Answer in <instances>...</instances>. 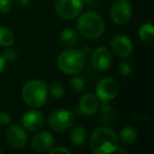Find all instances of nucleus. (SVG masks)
Returning <instances> with one entry per match:
<instances>
[{
  "label": "nucleus",
  "mask_w": 154,
  "mask_h": 154,
  "mask_svg": "<svg viewBox=\"0 0 154 154\" xmlns=\"http://www.w3.org/2000/svg\"><path fill=\"white\" fill-rule=\"evenodd\" d=\"M68 84L70 89L72 91H74V92H82L85 89V80L82 77L72 75V77L69 79Z\"/></svg>",
  "instance_id": "412c9836"
},
{
  "label": "nucleus",
  "mask_w": 154,
  "mask_h": 154,
  "mask_svg": "<svg viewBox=\"0 0 154 154\" xmlns=\"http://www.w3.org/2000/svg\"><path fill=\"white\" fill-rule=\"evenodd\" d=\"M82 0H56L55 12L60 18L72 20L78 17L84 9Z\"/></svg>",
  "instance_id": "423d86ee"
},
{
  "label": "nucleus",
  "mask_w": 154,
  "mask_h": 154,
  "mask_svg": "<svg viewBox=\"0 0 154 154\" xmlns=\"http://www.w3.org/2000/svg\"><path fill=\"white\" fill-rule=\"evenodd\" d=\"M14 1H15L19 7H26V5H29V2H30L31 0H14Z\"/></svg>",
  "instance_id": "c85d7f7f"
},
{
  "label": "nucleus",
  "mask_w": 154,
  "mask_h": 154,
  "mask_svg": "<svg viewBox=\"0 0 154 154\" xmlns=\"http://www.w3.org/2000/svg\"><path fill=\"white\" fill-rule=\"evenodd\" d=\"M75 122V114L66 109H57L49 116L48 124L55 132H66L73 127Z\"/></svg>",
  "instance_id": "39448f33"
},
{
  "label": "nucleus",
  "mask_w": 154,
  "mask_h": 154,
  "mask_svg": "<svg viewBox=\"0 0 154 154\" xmlns=\"http://www.w3.org/2000/svg\"><path fill=\"white\" fill-rule=\"evenodd\" d=\"M86 66V56L80 50L66 49L59 54L57 58V66L61 73L66 75H76L84 70Z\"/></svg>",
  "instance_id": "20e7f679"
},
{
  "label": "nucleus",
  "mask_w": 154,
  "mask_h": 154,
  "mask_svg": "<svg viewBox=\"0 0 154 154\" xmlns=\"http://www.w3.org/2000/svg\"><path fill=\"white\" fill-rule=\"evenodd\" d=\"M99 110V122L103 126H110L116 119V113L114 109L111 107L109 101H101L98 106Z\"/></svg>",
  "instance_id": "dca6fc26"
},
{
  "label": "nucleus",
  "mask_w": 154,
  "mask_h": 154,
  "mask_svg": "<svg viewBox=\"0 0 154 154\" xmlns=\"http://www.w3.org/2000/svg\"><path fill=\"white\" fill-rule=\"evenodd\" d=\"M12 7H13L12 0H0V13H9Z\"/></svg>",
  "instance_id": "393cba45"
},
{
  "label": "nucleus",
  "mask_w": 154,
  "mask_h": 154,
  "mask_svg": "<svg viewBox=\"0 0 154 154\" xmlns=\"http://www.w3.org/2000/svg\"><path fill=\"white\" fill-rule=\"evenodd\" d=\"M99 99L97 96L92 93H87V94L82 95L79 99V103H78V111L79 114H84V115H93L97 112L99 106Z\"/></svg>",
  "instance_id": "4468645a"
},
{
  "label": "nucleus",
  "mask_w": 154,
  "mask_h": 154,
  "mask_svg": "<svg viewBox=\"0 0 154 154\" xmlns=\"http://www.w3.org/2000/svg\"><path fill=\"white\" fill-rule=\"evenodd\" d=\"M11 122V116L5 111H0V126H7Z\"/></svg>",
  "instance_id": "bb28decb"
},
{
  "label": "nucleus",
  "mask_w": 154,
  "mask_h": 154,
  "mask_svg": "<svg viewBox=\"0 0 154 154\" xmlns=\"http://www.w3.org/2000/svg\"><path fill=\"white\" fill-rule=\"evenodd\" d=\"M133 66L129 60L124 59L118 63L117 66V73L122 77H128L132 74Z\"/></svg>",
  "instance_id": "5701e85b"
},
{
  "label": "nucleus",
  "mask_w": 154,
  "mask_h": 154,
  "mask_svg": "<svg viewBox=\"0 0 154 154\" xmlns=\"http://www.w3.org/2000/svg\"><path fill=\"white\" fill-rule=\"evenodd\" d=\"M5 66H7V61L3 58L2 54H0V74L3 72V70L5 69Z\"/></svg>",
  "instance_id": "cd10ccee"
},
{
  "label": "nucleus",
  "mask_w": 154,
  "mask_h": 154,
  "mask_svg": "<svg viewBox=\"0 0 154 154\" xmlns=\"http://www.w3.org/2000/svg\"><path fill=\"white\" fill-rule=\"evenodd\" d=\"M137 136H138V133H137L136 128L134 126L128 125L120 130L119 134H118V139L124 146H129L136 140Z\"/></svg>",
  "instance_id": "f3484780"
},
{
  "label": "nucleus",
  "mask_w": 154,
  "mask_h": 154,
  "mask_svg": "<svg viewBox=\"0 0 154 154\" xmlns=\"http://www.w3.org/2000/svg\"><path fill=\"white\" fill-rule=\"evenodd\" d=\"M14 41H15L14 33L7 26H0V47H12V45H14Z\"/></svg>",
  "instance_id": "aec40b11"
},
{
  "label": "nucleus",
  "mask_w": 154,
  "mask_h": 154,
  "mask_svg": "<svg viewBox=\"0 0 154 154\" xmlns=\"http://www.w3.org/2000/svg\"><path fill=\"white\" fill-rule=\"evenodd\" d=\"M84 5H95L98 0H82Z\"/></svg>",
  "instance_id": "c756f323"
},
{
  "label": "nucleus",
  "mask_w": 154,
  "mask_h": 154,
  "mask_svg": "<svg viewBox=\"0 0 154 154\" xmlns=\"http://www.w3.org/2000/svg\"><path fill=\"white\" fill-rule=\"evenodd\" d=\"M76 30L78 34L87 39H97L105 32V21L98 13L87 11L78 15Z\"/></svg>",
  "instance_id": "f03ea898"
},
{
  "label": "nucleus",
  "mask_w": 154,
  "mask_h": 154,
  "mask_svg": "<svg viewBox=\"0 0 154 154\" xmlns=\"http://www.w3.org/2000/svg\"><path fill=\"white\" fill-rule=\"evenodd\" d=\"M79 39V34L77 32V30L72 28L64 29L61 33L59 34L58 37V43L60 47L66 48V49H70L76 45Z\"/></svg>",
  "instance_id": "2eb2a0df"
},
{
  "label": "nucleus",
  "mask_w": 154,
  "mask_h": 154,
  "mask_svg": "<svg viewBox=\"0 0 154 154\" xmlns=\"http://www.w3.org/2000/svg\"><path fill=\"white\" fill-rule=\"evenodd\" d=\"M153 32L154 29L151 23H143L138 29V36L143 42L147 43V45H152L154 39Z\"/></svg>",
  "instance_id": "6ab92c4d"
},
{
  "label": "nucleus",
  "mask_w": 154,
  "mask_h": 154,
  "mask_svg": "<svg viewBox=\"0 0 154 154\" xmlns=\"http://www.w3.org/2000/svg\"><path fill=\"white\" fill-rule=\"evenodd\" d=\"M45 118L40 111L37 110H29L22 115L21 125L26 130L31 132H37L45 126Z\"/></svg>",
  "instance_id": "9b49d317"
},
{
  "label": "nucleus",
  "mask_w": 154,
  "mask_h": 154,
  "mask_svg": "<svg viewBox=\"0 0 154 154\" xmlns=\"http://www.w3.org/2000/svg\"><path fill=\"white\" fill-rule=\"evenodd\" d=\"M87 137H88V134H87L86 128L84 126H82V125H79V126L74 127L71 130L69 138H70L71 143L74 146L80 147L87 141Z\"/></svg>",
  "instance_id": "a211bd4d"
},
{
  "label": "nucleus",
  "mask_w": 154,
  "mask_h": 154,
  "mask_svg": "<svg viewBox=\"0 0 154 154\" xmlns=\"http://www.w3.org/2000/svg\"><path fill=\"white\" fill-rule=\"evenodd\" d=\"M50 154H71V150L66 147H55L50 150Z\"/></svg>",
  "instance_id": "a878e982"
},
{
  "label": "nucleus",
  "mask_w": 154,
  "mask_h": 154,
  "mask_svg": "<svg viewBox=\"0 0 154 154\" xmlns=\"http://www.w3.org/2000/svg\"><path fill=\"white\" fill-rule=\"evenodd\" d=\"M48 91L54 98H62L66 94V89H64L63 85L59 84V82L51 84L50 87H48Z\"/></svg>",
  "instance_id": "4be33fe9"
},
{
  "label": "nucleus",
  "mask_w": 154,
  "mask_h": 154,
  "mask_svg": "<svg viewBox=\"0 0 154 154\" xmlns=\"http://www.w3.org/2000/svg\"><path fill=\"white\" fill-rule=\"evenodd\" d=\"M133 8L128 0H116L110 8V18L116 24H125L131 19Z\"/></svg>",
  "instance_id": "0eeeda50"
},
{
  "label": "nucleus",
  "mask_w": 154,
  "mask_h": 154,
  "mask_svg": "<svg viewBox=\"0 0 154 154\" xmlns=\"http://www.w3.org/2000/svg\"><path fill=\"white\" fill-rule=\"evenodd\" d=\"M115 152H117V153H125V154H127V153H128V150H127V149H124V148H119V147H118L117 148V149H116V151Z\"/></svg>",
  "instance_id": "2f4dec72"
},
{
  "label": "nucleus",
  "mask_w": 154,
  "mask_h": 154,
  "mask_svg": "<svg viewBox=\"0 0 154 154\" xmlns=\"http://www.w3.org/2000/svg\"><path fill=\"white\" fill-rule=\"evenodd\" d=\"M91 61L95 69L99 71H106L112 63V53L108 48L98 47L92 52Z\"/></svg>",
  "instance_id": "f8f14e48"
},
{
  "label": "nucleus",
  "mask_w": 154,
  "mask_h": 154,
  "mask_svg": "<svg viewBox=\"0 0 154 154\" xmlns=\"http://www.w3.org/2000/svg\"><path fill=\"white\" fill-rule=\"evenodd\" d=\"M80 52H82V53L86 56L91 52V48L90 47H84V48H82V49H80Z\"/></svg>",
  "instance_id": "7c9ffc66"
},
{
  "label": "nucleus",
  "mask_w": 154,
  "mask_h": 154,
  "mask_svg": "<svg viewBox=\"0 0 154 154\" xmlns=\"http://www.w3.org/2000/svg\"><path fill=\"white\" fill-rule=\"evenodd\" d=\"M5 139L12 148L21 149L26 147L28 143V134L23 127L14 124L5 131Z\"/></svg>",
  "instance_id": "1a4fd4ad"
},
{
  "label": "nucleus",
  "mask_w": 154,
  "mask_h": 154,
  "mask_svg": "<svg viewBox=\"0 0 154 154\" xmlns=\"http://www.w3.org/2000/svg\"><path fill=\"white\" fill-rule=\"evenodd\" d=\"M2 56L7 62H14L18 58V52L13 48L9 47V49L5 50Z\"/></svg>",
  "instance_id": "b1692460"
},
{
  "label": "nucleus",
  "mask_w": 154,
  "mask_h": 154,
  "mask_svg": "<svg viewBox=\"0 0 154 154\" xmlns=\"http://www.w3.org/2000/svg\"><path fill=\"white\" fill-rule=\"evenodd\" d=\"M89 146L95 154L114 153L119 147L118 134L109 126H101L92 132Z\"/></svg>",
  "instance_id": "f257e3e1"
},
{
  "label": "nucleus",
  "mask_w": 154,
  "mask_h": 154,
  "mask_svg": "<svg viewBox=\"0 0 154 154\" xmlns=\"http://www.w3.org/2000/svg\"><path fill=\"white\" fill-rule=\"evenodd\" d=\"M110 45H111L112 52L118 57H130L133 53L132 41L124 34H117L113 36V38L110 41Z\"/></svg>",
  "instance_id": "9d476101"
},
{
  "label": "nucleus",
  "mask_w": 154,
  "mask_h": 154,
  "mask_svg": "<svg viewBox=\"0 0 154 154\" xmlns=\"http://www.w3.org/2000/svg\"><path fill=\"white\" fill-rule=\"evenodd\" d=\"M22 99L29 107L38 109L45 105L49 95L48 86L43 80L32 79L29 80L22 87Z\"/></svg>",
  "instance_id": "7ed1b4c3"
},
{
  "label": "nucleus",
  "mask_w": 154,
  "mask_h": 154,
  "mask_svg": "<svg viewBox=\"0 0 154 154\" xmlns=\"http://www.w3.org/2000/svg\"><path fill=\"white\" fill-rule=\"evenodd\" d=\"M1 153H2V151H1V150H0V154H1Z\"/></svg>",
  "instance_id": "473e14b6"
},
{
  "label": "nucleus",
  "mask_w": 154,
  "mask_h": 154,
  "mask_svg": "<svg viewBox=\"0 0 154 154\" xmlns=\"http://www.w3.org/2000/svg\"><path fill=\"white\" fill-rule=\"evenodd\" d=\"M55 139L52 133L48 131H40L33 136L31 140V147L36 152H47L53 148Z\"/></svg>",
  "instance_id": "ddd939ff"
},
{
  "label": "nucleus",
  "mask_w": 154,
  "mask_h": 154,
  "mask_svg": "<svg viewBox=\"0 0 154 154\" xmlns=\"http://www.w3.org/2000/svg\"><path fill=\"white\" fill-rule=\"evenodd\" d=\"M119 87L115 79L111 77H106L100 79L96 85L95 93L98 99L101 101H110L114 99L118 94Z\"/></svg>",
  "instance_id": "6e6552de"
}]
</instances>
